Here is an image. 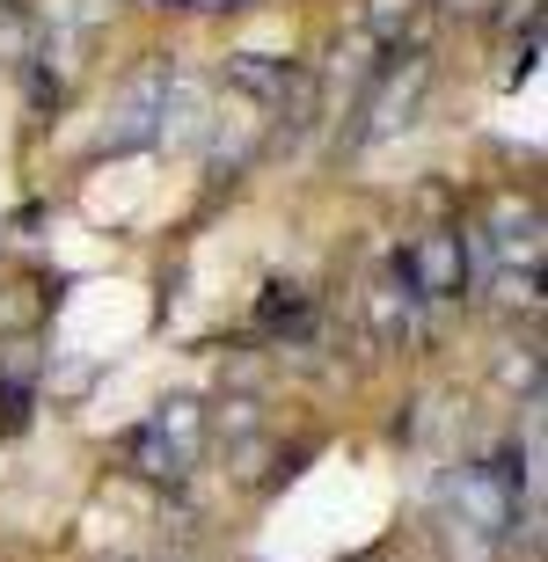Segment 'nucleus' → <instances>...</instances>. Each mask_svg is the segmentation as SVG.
<instances>
[{
  "label": "nucleus",
  "instance_id": "1",
  "mask_svg": "<svg viewBox=\"0 0 548 562\" xmlns=\"http://www.w3.org/2000/svg\"><path fill=\"white\" fill-rule=\"evenodd\" d=\"M190 446H198V417H190V402H176V409H161L154 424H139V431L125 438V453L147 468V475H183Z\"/></svg>",
  "mask_w": 548,
  "mask_h": 562
},
{
  "label": "nucleus",
  "instance_id": "2",
  "mask_svg": "<svg viewBox=\"0 0 548 562\" xmlns=\"http://www.w3.org/2000/svg\"><path fill=\"white\" fill-rule=\"evenodd\" d=\"M461 271H468L461 234H424V241H410V249H402V278H410L424 300H439V292H461Z\"/></svg>",
  "mask_w": 548,
  "mask_h": 562
},
{
  "label": "nucleus",
  "instance_id": "3",
  "mask_svg": "<svg viewBox=\"0 0 548 562\" xmlns=\"http://www.w3.org/2000/svg\"><path fill=\"white\" fill-rule=\"evenodd\" d=\"M234 81H242V88H264V95H286V88H300V74H293V66L278 74V66H256V59H242V66H234Z\"/></svg>",
  "mask_w": 548,
  "mask_h": 562
}]
</instances>
